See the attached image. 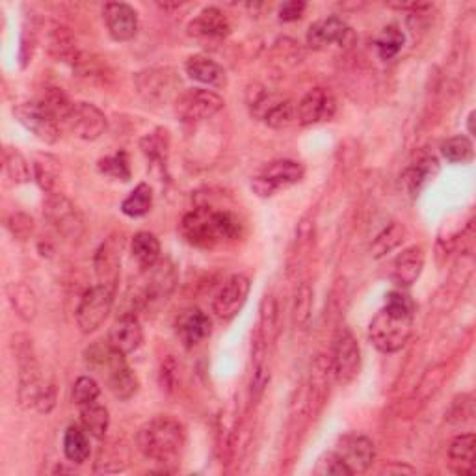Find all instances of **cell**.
<instances>
[{"instance_id": "6da1fadb", "label": "cell", "mask_w": 476, "mask_h": 476, "mask_svg": "<svg viewBox=\"0 0 476 476\" xmlns=\"http://www.w3.org/2000/svg\"><path fill=\"white\" fill-rule=\"evenodd\" d=\"M413 303L402 291L385 296V305L368 326V339L383 354L402 350L413 334Z\"/></svg>"}, {"instance_id": "7a4b0ae2", "label": "cell", "mask_w": 476, "mask_h": 476, "mask_svg": "<svg viewBox=\"0 0 476 476\" xmlns=\"http://www.w3.org/2000/svg\"><path fill=\"white\" fill-rule=\"evenodd\" d=\"M181 233L189 244L211 250V247L238 240L242 237V222L231 211L198 206V209L184 214Z\"/></svg>"}, {"instance_id": "3957f363", "label": "cell", "mask_w": 476, "mask_h": 476, "mask_svg": "<svg viewBox=\"0 0 476 476\" xmlns=\"http://www.w3.org/2000/svg\"><path fill=\"white\" fill-rule=\"evenodd\" d=\"M136 443L148 460L160 465H172L182 456L186 432L177 419L170 415H157L138 430Z\"/></svg>"}, {"instance_id": "277c9868", "label": "cell", "mask_w": 476, "mask_h": 476, "mask_svg": "<svg viewBox=\"0 0 476 476\" xmlns=\"http://www.w3.org/2000/svg\"><path fill=\"white\" fill-rule=\"evenodd\" d=\"M13 346L19 365V387H17L19 404L25 409L30 407L36 409L37 399L49 382H45L44 376H41V368L32 350V341H28V337L25 335H17L13 337Z\"/></svg>"}, {"instance_id": "5b68a950", "label": "cell", "mask_w": 476, "mask_h": 476, "mask_svg": "<svg viewBox=\"0 0 476 476\" xmlns=\"http://www.w3.org/2000/svg\"><path fill=\"white\" fill-rule=\"evenodd\" d=\"M247 105L252 114L272 129H286L296 121V105L286 97L270 93L264 88L247 92Z\"/></svg>"}, {"instance_id": "8992f818", "label": "cell", "mask_w": 476, "mask_h": 476, "mask_svg": "<svg viewBox=\"0 0 476 476\" xmlns=\"http://www.w3.org/2000/svg\"><path fill=\"white\" fill-rule=\"evenodd\" d=\"M44 214L52 230L69 242H77L86 233V223L77 206L64 194H49Z\"/></svg>"}, {"instance_id": "52a82bcc", "label": "cell", "mask_w": 476, "mask_h": 476, "mask_svg": "<svg viewBox=\"0 0 476 476\" xmlns=\"http://www.w3.org/2000/svg\"><path fill=\"white\" fill-rule=\"evenodd\" d=\"M223 105V99L213 90L189 88L173 101V110L182 123H201L214 117Z\"/></svg>"}, {"instance_id": "ba28073f", "label": "cell", "mask_w": 476, "mask_h": 476, "mask_svg": "<svg viewBox=\"0 0 476 476\" xmlns=\"http://www.w3.org/2000/svg\"><path fill=\"white\" fill-rule=\"evenodd\" d=\"M303 173V165L296 160H274L266 164L261 173L252 181V189L261 198H272L279 190L300 182Z\"/></svg>"}, {"instance_id": "9c48e42d", "label": "cell", "mask_w": 476, "mask_h": 476, "mask_svg": "<svg viewBox=\"0 0 476 476\" xmlns=\"http://www.w3.org/2000/svg\"><path fill=\"white\" fill-rule=\"evenodd\" d=\"M114 294L110 288L97 285L82 296L77 309V326L82 334L90 335L107 322L114 305Z\"/></svg>"}, {"instance_id": "30bf717a", "label": "cell", "mask_w": 476, "mask_h": 476, "mask_svg": "<svg viewBox=\"0 0 476 476\" xmlns=\"http://www.w3.org/2000/svg\"><path fill=\"white\" fill-rule=\"evenodd\" d=\"M331 370L341 385L354 382L361 370V350L348 327L339 329L334 341V354H331Z\"/></svg>"}, {"instance_id": "8fae6325", "label": "cell", "mask_w": 476, "mask_h": 476, "mask_svg": "<svg viewBox=\"0 0 476 476\" xmlns=\"http://www.w3.org/2000/svg\"><path fill=\"white\" fill-rule=\"evenodd\" d=\"M13 116L20 125L30 131L37 140L49 143V146L58 141L61 123L41 101L20 102V105L13 109Z\"/></svg>"}, {"instance_id": "7c38bea8", "label": "cell", "mask_w": 476, "mask_h": 476, "mask_svg": "<svg viewBox=\"0 0 476 476\" xmlns=\"http://www.w3.org/2000/svg\"><path fill=\"white\" fill-rule=\"evenodd\" d=\"M148 272V279L143 281V291L138 298V302L146 307H153V305H160L165 300H168L175 286H177V270L172 261L168 259H160L153 268H149Z\"/></svg>"}, {"instance_id": "4fadbf2b", "label": "cell", "mask_w": 476, "mask_h": 476, "mask_svg": "<svg viewBox=\"0 0 476 476\" xmlns=\"http://www.w3.org/2000/svg\"><path fill=\"white\" fill-rule=\"evenodd\" d=\"M99 375L105 376L110 392L117 400H131L140 389L138 376L127 365L125 356H123L121 351H117L114 348H112V354H110L109 361L105 363V367L101 368Z\"/></svg>"}, {"instance_id": "5bb4252c", "label": "cell", "mask_w": 476, "mask_h": 476, "mask_svg": "<svg viewBox=\"0 0 476 476\" xmlns=\"http://www.w3.org/2000/svg\"><path fill=\"white\" fill-rule=\"evenodd\" d=\"M252 281L244 274H235L227 279L218 294L213 300V313L220 320H233L240 311L250 294Z\"/></svg>"}, {"instance_id": "9a60e30c", "label": "cell", "mask_w": 476, "mask_h": 476, "mask_svg": "<svg viewBox=\"0 0 476 476\" xmlns=\"http://www.w3.org/2000/svg\"><path fill=\"white\" fill-rule=\"evenodd\" d=\"M337 114V101L329 90L315 88L307 92L303 99L296 105V121L302 127L319 125L334 119Z\"/></svg>"}, {"instance_id": "2e32d148", "label": "cell", "mask_w": 476, "mask_h": 476, "mask_svg": "<svg viewBox=\"0 0 476 476\" xmlns=\"http://www.w3.org/2000/svg\"><path fill=\"white\" fill-rule=\"evenodd\" d=\"M339 458L346 464L351 474H363L376 460V447L361 433H344L335 445Z\"/></svg>"}, {"instance_id": "e0dca14e", "label": "cell", "mask_w": 476, "mask_h": 476, "mask_svg": "<svg viewBox=\"0 0 476 476\" xmlns=\"http://www.w3.org/2000/svg\"><path fill=\"white\" fill-rule=\"evenodd\" d=\"M66 127L80 140L95 141L109 129V119L92 102H75Z\"/></svg>"}, {"instance_id": "ac0fdd59", "label": "cell", "mask_w": 476, "mask_h": 476, "mask_svg": "<svg viewBox=\"0 0 476 476\" xmlns=\"http://www.w3.org/2000/svg\"><path fill=\"white\" fill-rule=\"evenodd\" d=\"M138 93L148 102H168L179 97V80L172 69H148L134 77Z\"/></svg>"}, {"instance_id": "d6986e66", "label": "cell", "mask_w": 476, "mask_h": 476, "mask_svg": "<svg viewBox=\"0 0 476 476\" xmlns=\"http://www.w3.org/2000/svg\"><path fill=\"white\" fill-rule=\"evenodd\" d=\"M351 41H354V32H351V28L337 15L317 20V23L309 27L307 32V45L315 51L327 49L334 44L348 47Z\"/></svg>"}, {"instance_id": "ffe728a7", "label": "cell", "mask_w": 476, "mask_h": 476, "mask_svg": "<svg viewBox=\"0 0 476 476\" xmlns=\"http://www.w3.org/2000/svg\"><path fill=\"white\" fill-rule=\"evenodd\" d=\"M93 264L99 285L116 293L121 274V240L117 242L116 237H110L107 242H102L95 254Z\"/></svg>"}, {"instance_id": "44dd1931", "label": "cell", "mask_w": 476, "mask_h": 476, "mask_svg": "<svg viewBox=\"0 0 476 476\" xmlns=\"http://www.w3.org/2000/svg\"><path fill=\"white\" fill-rule=\"evenodd\" d=\"M109 34L116 41H131L138 34V13L125 3H109L102 10Z\"/></svg>"}, {"instance_id": "7402d4cb", "label": "cell", "mask_w": 476, "mask_h": 476, "mask_svg": "<svg viewBox=\"0 0 476 476\" xmlns=\"http://www.w3.org/2000/svg\"><path fill=\"white\" fill-rule=\"evenodd\" d=\"M109 343L114 350L121 351L123 356H129L136 351L143 343V329L138 317L131 313H123L114 326L110 327Z\"/></svg>"}, {"instance_id": "603a6c76", "label": "cell", "mask_w": 476, "mask_h": 476, "mask_svg": "<svg viewBox=\"0 0 476 476\" xmlns=\"http://www.w3.org/2000/svg\"><path fill=\"white\" fill-rule=\"evenodd\" d=\"M177 334L186 348H194L213 334V320L201 309H189L177 320Z\"/></svg>"}, {"instance_id": "cb8c5ba5", "label": "cell", "mask_w": 476, "mask_h": 476, "mask_svg": "<svg viewBox=\"0 0 476 476\" xmlns=\"http://www.w3.org/2000/svg\"><path fill=\"white\" fill-rule=\"evenodd\" d=\"M189 34L199 39H223L231 34L230 19L214 6L205 8L189 25Z\"/></svg>"}, {"instance_id": "d4e9b609", "label": "cell", "mask_w": 476, "mask_h": 476, "mask_svg": "<svg viewBox=\"0 0 476 476\" xmlns=\"http://www.w3.org/2000/svg\"><path fill=\"white\" fill-rule=\"evenodd\" d=\"M424 268V250L421 246H411L392 262V279L400 286H411L415 283Z\"/></svg>"}, {"instance_id": "484cf974", "label": "cell", "mask_w": 476, "mask_h": 476, "mask_svg": "<svg viewBox=\"0 0 476 476\" xmlns=\"http://www.w3.org/2000/svg\"><path fill=\"white\" fill-rule=\"evenodd\" d=\"M184 71L192 80H196V82H199V85H205V86L223 88L227 85L225 69L218 64V61L211 60L209 56L189 58V61H186V66H184Z\"/></svg>"}, {"instance_id": "4316f807", "label": "cell", "mask_w": 476, "mask_h": 476, "mask_svg": "<svg viewBox=\"0 0 476 476\" xmlns=\"http://www.w3.org/2000/svg\"><path fill=\"white\" fill-rule=\"evenodd\" d=\"M6 296H8V302H10L12 309L15 311V315L20 320L32 322L36 319V315H37V296L27 283H15V281L8 283Z\"/></svg>"}, {"instance_id": "83f0119b", "label": "cell", "mask_w": 476, "mask_h": 476, "mask_svg": "<svg viewBox=\"0 0 476 476\" xmlns=\"http://www.w3.org/2000/svg\"><path fill=\"white\" fill-rule=\"evenodd\" d=\"M474 433H462L448 447V460L458 474H474Z\"/></svg>"}, {"instance_id": "f1b7e54d", "label": "cell", "mask_w": 476, "mask_h": 476, "mask_svg": "<svg viewBox=\"0 0 476 476\" xmlns=\"http://www.w3.org/2000/svg\"><path fill=\"white\" fill-rule=\"evenodd\" d=\"M438 172H440L438 158L426 157L406 170V173L402 175V182L411 196H419V192L424 189V184L436 177Z\"/></svg>"}, {"instance_id": "f546056e", "label": "cell", "mask_w": 476, "mask_h": 476, "mask_svg": "<svg viewBox=\"0 0 476 476\" xmlns=\"http://www.w3.org/2000/svg\"><path fill=\"white\" fill-rule=\"evenodd\" d=\"M80 424L92 438L102 441L110 426V413L105 406H101L97 402L80 406Z\"/></svg>"}, {"instance_id": "4dcf8cb0", "label": "cell", "mask_w": 476, "mask_h": 476, "mask_svg": "<svg viewBox=\"0 0 476 476\" xmlns=\"http://www.w3.org/2000/svg\"><path fill=\"white\" fill-rule=\"evenodd\" d=\"M131 250H133L134 261L140 264L141 270H149V268H153L160 261V254H162L158 238L148 231L134 235Z\"/></svg>"}, {"instance_id": "1f68e13d", "label": "cell", "mask_w": 476, "mask_h": 476, "mask_svg": "<svg viewBox=\"0 0 476 476\" xmlns=\"http://www.w3.org/2000/svg\"><path fill=\"white\" fill-rule=\"evenodd\" d=\"M34 179L47 196L60 194V162L51 155H37L34 160Z\"/></svg>"}, {"instance_id": "d6a6232c", "label": "cell", "mask_w": 476, "mask_h": 476, "mask_svg": "<svg viewBox=\"0 0 476 476\" xmlns=\"http://www.w3.org/2000/svg\"><path fill=\"white\" fill-rule=\"evenodd\" d=\"M71 66L80 78L92 82V85H97V82L99 85H107L112 77L107 64H102L101 58L88 52H78Z\"/></svg>"}, {"instance_id": "836d02e7", "label": "cell", "mask_w": 476, "mask_h": 476, "mask_svg": "<svg viewBox=\"0 0 476 476\" xmlns=\"http://www.w3.org/2000/svg\"><path fill=\"white\" fill-rule=\"evenodd\" d=\"M64 454L71 464H85L90 458V440L88 432L77 424L69 426L64 436Z\"/></svg>"}, {"instance_id": "e575fe53", "label": "cell", "mask_w": 476, "mask_h": 476, "mask_svg": "<svg viewBox=\"0 0 476 476\" xmlns=\"http://www.w3.org/2000/svg\"><path fill=\"white\" fill-rule=\"evenodd\" d=\"M153 206V189L148 182H140L136 189L123 199L121 213L129 218L146 216Z\"/></svg>"}, {"instance_id": "d590c367", "label": "cell", "mask_w": 476, "mask_h": 476, "mask_svg": "<svg viewBox=\"0 0 476 476\" xmlns=\"http://www.w3.org/2000/svg\"><path fill=\"white\" fill-rule=\"evenodd\" d=\"M279 315H278V303L272 294H266L261 303V320H259V334L266 346H272L278 331H279Z\"/></svg>"}, {"instance_id": "8d00e7d4", "label": "cell", "mask_w": 476, "mask_h": 476, "mask_svg": "<svg viewBox=\"0 0 476 476\" xmlns=\"http://www.w3.org/2000/svg\"><path fill=\"white\" fill-rule=\"evenodd\" d=\"M404 237H406V227L400 222H391L385 230L375 238V242H372V246H370L372 257L378 259V257L392 252L397 246H400L404 242Z\"/></svg>"}, {"instance_id": "74e56055", "label": "cell", "mask_w": 476, "mask_h": 476, "mask_svg": "<svg viewBox=\"0 0 476 476\" xmlns=\"http://www.w3.org/2000/svg\"><path fill=\"white\" fill-rule=\"evenodd\" d=\"M404 32L397 25H389L376 39V51L382 60H392L404 47Z\"/></svg>"}, {"instance_id": "f35d334b", "label": "cell", "mask_w": 476, "mask_h": 476, "mask_svg": "<svg viewBox=\"0 0 476 476\" xmlns=\"http://www.w3.org/2000/svg\"><path fill=\"white\" fill-rule=\"evenodd\" d=\"M441 155L452 164H465L472 160V141L471 138L460 134L452 136L441 143Z\"/></svg>"}, {"instance_id": "ab89813d", "label": "cell", "mask_w": 476, "mask_h": 476, "mask_svg": "<svg viewBox=\"0 0 476 476\" xmlns=\"http://www.w3.org/2000/svg\"><path fill=\"white\" fill-rule=\"evenodd\" d=\"M4 170H6V175L15 184H25V182L32 181V172H30L28 160L13 148L4 149Z\"/></svg>"}, {"instance_id": "60d3db41", "label": "cell", "mask_w": 476, "mask_h": 476, "mask_svg": "<svg viewBox=\"0 0 476 476\" xmlns=\"http://www.w3.org/2000/svg\"><path fill=\"white\" fill-rule=\"evenodd\" d=\"M140 148L153 162V165H158L162 172L165 170V160H168V140H165V136L162 138V131L143 138L140 141Z\"/></svg>"}, {"instance_id": "b9f144b4", "label": "cell", "mask_w": 476, "mask_h": 476, "mask_svg": "<svg viewBox=\"0 0 476 476\" xmlns=\"http://www.w3.org/2000/svg\"><path fill=\"white\" fill-rule=\"evenodd\" d=\"M313 309V288L309 283H302L294 296V307H293V322L296 327L307 326L309 319H311Z\"/></svg>"}, {"instance_id": "7bdbcfd3", "label": "cell", "mask_w": 476, "mask_h": 476, "mask_svg": "<svg viewBox=\"0 0 476 476\" xmlns=\"http://www.w3.org/2000/svg\"><path fill=\"white\" fill-rule=\"evenodd\" d=\"M99 172L105 173L112 179L119 181H129L131 179V168H129V158L125 151H119L112 157L101 158L99 160Z\"/></svg>"}, {"instance_id": "ee69618b", "label": "cell", "mask_w": 476, "mask_h": 476, "mask_svg": "<svg viewBox=\"0 0 476 476\" xmlns=\"http://www.w3.org/2000/svg\"><path fill=\"white\" fill-rule=\"evenodd\" d=\"M313 472L317 476H354L351 471L346 467V464L339 458V454L335 450L326 452L319 458Z\"/></svg>"}, {"instance_id": "f6af8a7d", "label": "cell", "mask_w": 476, "mask_h": 476, "mask_svg": "<svg viewBox=\"0 0 476 476\" xmlns=\"http://www.w3.org/2000/svg\"><path fill=\"white\" fill-rule=\"evenodd\" d=\"M129 454L121 456L119 448L116 452H110L107 447H102L101 458L95 462V472H123L129 467Z\"/></svg>"}, {"instance_id": "bcb514c9", "label": "cell", "mask_w": 476, "mask_h": 476, "mask_svg": "<svg viewBox=\"0 0 476 476\" xmlns=\"http://www.w3.org/2000/svg\"><path fill=\"white\" fill-rule=\"evenodd\" d=\"M101 387L92 376H80L73 385V402L80 407L99 399Z\"/></svg>"}, {"instance_id": "7dc6e473", "label": "cell", "mask_w": 476, "mask_h": 476, "mask_svg": "<svg viewBox=\"0 0 476 476\" xmlns=\"http://www.w3.org/2000/svg\"><path fill=\"white\" fill-rule=\"evenodd\" d=\"M6 225H8L10 233L15 238H19V240H27L34 233V220L28 214H25V213H15V214H12L8 218V223Z\"/></svg>"}, {"instance_id": "c3c4849f", "label": "cell", "mask_w": 476, "mask_h": 476, "mask_svg": "<svg viewBox=\"0 0 476 476\" xmlns=\"http://www.w3.org/2000/svg\"><path fill=\"white\" fill-rule=\"evenodd\" d=\"M307 4L302 3V0H291V3H285L279 8V19L283 23H294V20L302 19Z\"/></svg>"}, {"instance_id": "681fc988", "label": "cell", "mask_w": 476, "mask_h": 476, "mask_svg": "<svg viewBox=\"0 0 476 476\" xmlns=\"http://www.w3.org/2000/svg\"><path fill=\"white\" fill-rule=\"evenodd\" d=\"M34 45H36V30L30 27H25L23 39H20V66L27 68L34 54Z\"/></svg>"}, {"instance_id": "f907efd6", "label": "cell", "mask_w": 476, "mask_h": 476, "mask_svg": "<svg viewBox=\"0 0 476 476\" xmlns=\"http://www.w3.org/2000/svg\"><path fill=\"white\" fill-rule=\"evenodd\" d=\"M474 112H471L469 114V119H467V127H469V134H474V125H472V123H474Z\"/></svg>"}]
</instances>
